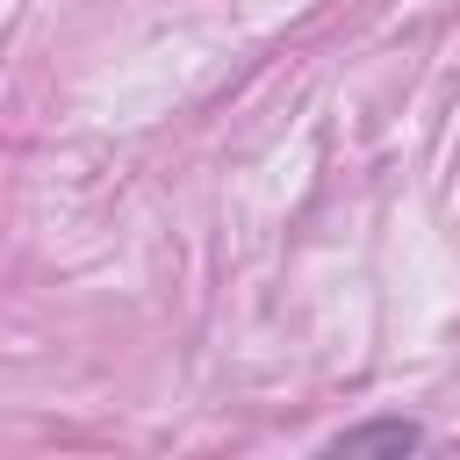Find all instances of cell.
<instances>
[{
  "instance_id": "obj_1",
  "label": "cell",
  "mask_w": 460,
  "mask_h": 460,
  "mask_svg": "<svg viewBox=\"0 0 460 460\" xmlns=\"http://www.w3.org/2000/svg\"><path fill=\"white\" fill-rule=\"evenodd\" d=\"M417 446H424V431L402 424V417H381V424H359V431H338L331 438L338 460H359V453H417Z\"/></svg>"
}]
</instances>
